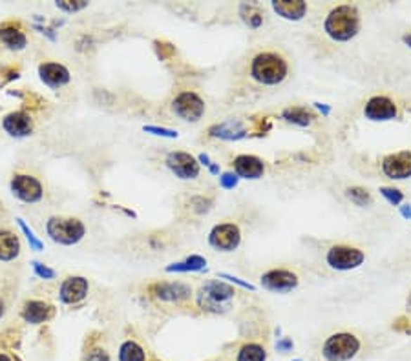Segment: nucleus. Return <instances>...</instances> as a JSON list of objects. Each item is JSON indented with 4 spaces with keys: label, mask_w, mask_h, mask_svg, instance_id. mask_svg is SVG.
Wrapping results in <instances>:
<instances>
[{
    "label": "nucleus",
    "mask_w": 411,
    "mask_h": 361,
    "mask_svg": "<svg viewBox=\"0 0 411 361\" xmlns=\"http://www.w3.org/2000/svg\"><path fill=\"white\" fill-rule=\"evenodd\" d=\"M249 74L254 83L261 86H278L289 75V64L285 57L276 51H261L252 57Z\"/></svg>",
    "instance_id": "nucleus-1"
},
{
    "label": "nucleus",
    "mask_w": 411,
    "mask_h": 361,
    "mask_svg": "<svg viewBox=\"0 0 411 361\" xmlns=\"http://www.w3.org/2000/svg\"><path fill=\"white\" fill-rule=\"evenodd\" d=\"M324 32L331 41L349 42L360 32V13L355 6H337L325 17Z\"/></svg>",
    "instance_id": "nucleus-2"
},
{
    "label": "nucleus",
    "mask_w": 411,
    "mask_h": 361,
    "mask_svg": "<svg viewBox=\"0 0 411 361\" xmlns=\"http://www.w3.org/2000/svg\"><path fill=\"white\" fill-rule=\"evenodd\" d=\"M234 296H236V290L233 285L223 279H212L197 290L196 303L203 312L225 314L230 308V301L234 299Z\"/></svg>",
    "instance_id": "nucleus-3"
},
{
    "label": "nucleus",
    "mask_w": 411,
    "mask_h": 361,
    "mask_svg": "<svg viewBox=\"0 0 411 361\" xmlns=\"http://www.w3.org/2000/svg\"><path fill=\"white\" fill-rule=\"evenodd\" d=\"M46 233L57 245L63 247H73L82 241L86 236V226L79 217H59L53 215L46 223Z\"/></svg>",
    "instance_id": "nucleus-4"
},
{
    "label": "nucleus",
    "mask_w": 411,
    "mask_h": 361,
    "mask_svg": "<svg viewBox=\"0 0 411 361\" xmlns=\"http://www.w3.org/2000/svg\"><path fill=\"white\" fill-rule=\"evenodd\" d=\"M362 348L360 338L353 332H334L327 336L322 345V357L325 361H351Z\"/></svg>",
    "instance_id": "nucleus-5"
},
{
    "label": "nucleus",
    "mask_w": 411,
    "mask_h": 361,
    "mask_svg": "<svg viewBox=\"0 0 411 361\" xmlns=\"http://www.w3.org/2000/svg\"><path fill=\"white\" fill-rule=\"evenodd\" d=\"M365 254L351 245H333L325 254V263L333 270L347 272L364 265Z\"/></svg>",
    "instance_id": "nucleus-6"
},
{
    "label": "nucleus",
    "mask_w": 411,
    "mask_h": 361,
    "mask_svg": "<svg viewBox=\"0 0 411 361\" xmlns=\"http://www.w3.org/2000/svg\"><path fill=\"white\" fill-rule=\"evenodd\" d=\"M11 193L17 197L18 201L27 203V205H35V203H41L42 197H44V186L35 175L30 174H15L11 177Z\"/></svg>",
    "instance_id": "nucleus-7"
},
{
    "label": "nucleus",
    "mask_w": 411,
    "mask_h": 361,
    "mask_svg": "<svg viewBox=\"0 0 411 361\" xmlns=\"http://www.w3.org/2000/svg\"><path fill=\"white\" fill-rule=\"evenodd\" d=\"M205 101L196 92H181L174 97L172 111L187 123H197L205 115Z\"/></svg>",
    "instance_id": "nucleus-8"
},
{
    "label": "nucleus",
    "mask_w": 411,
    "mask_h": 361,
    "mask_svg": "<svg viewBox=\"0 0 411 361\" xmlns=\"http://www.w3.org/2000/svg\"><path fill=\"white\" fill-rule=\"evenodd\" d=\"M261 288H265L267 292L274 294H287L292 292L294 288L300 285V278H298L292 270L287 268H270L260 278Z\"/></svg>",
    "instance_id": "nucleus-9"
},
{
    "label": "nucleus",
    "mask_w": 411,
    "mask_h": 361,
    "mask_svg": "<svg viewBox=\"0 0 411 361\" xmlns=\"http://www.w3.org/2000/svg\"><path fill=\"white\" fill-rule=\"evenodd\" d=\"M242 243V230L236 223H219L209 232V245L219 252H234Z\"/></svg>",
    "instance_id": "nucleus-10"
},
{
    "label": "nucleus",
    "mask_w": 411,
    "mask_h": 361,
    "mask_svg": "<svg viewBox=\"0 0 411 361\" xmlns=\"http://www.w3.org/2000/svg\"><path fill=\"white\" fill-rule=\"evenodd\" d=\"M148 292L157 301L183 303L192 297V287L181 281H157L148 287Z\"/></svg>",
    "instance_id": "nucleus-11"
},
{
    "label": "nucleus",
    "mask_w": 411,
    "mask_h": 361,
    "mask_svg": "<svg viewBox=\"0 0 411 361\" xmlns=\"http://www.w3.org/2000/svg\"><path fill=\"white\" fill-rule=\"evenodd\" d=\"M164 165L181 181H190V179H196L200 175V163H197L196 157L187 154V151H170L169 156L164 157Z\"/></svg>",
    "instance_id": "nucleus-12"
},
{
    "label": "nucleus",
    "mask_w": 411,
    "mask_h": 361,
    "mask_svg": "<svg viewBox=\"0 0 411 361\" xmlns=\"http://www.w3.org/2000/svg\"><path fill=\"white\" fill-rule=\"evenodd\" d=\"M364 117L373 123H386L398 117V106L386 95H373L364 104Z\"/></svg>",
    "instance_id": "nucleus-13"
},
{
    "label": "nucleus",
    "mask_w": 411,
    "mask_h": 361,
    "mask_svg": "<svg viewBox=\"0 0 411 361\" xmlns=\"http://www.w3.org/2000/svg\"><path fill=\"white\" fill-rule=\"evenodd\" d=\"M382 174L393 181H404L411 177V151L389 154L380 163Z\"/></svg>",
    "instance_id": "nucleus-14"
},
{
    "label": "nucleus",
    "mask_w": 411,
    "mask_h": 361,
    "mask_svg": "<svg viewBox=\"0 0 411 361\" xmlns=\"http://www.w3.org/2000/svg\"><path fill=\"white\" fill-rule=\"evenodd\" d=\"M2 128L9 137L22 139L32 135L33 130H35V123H33L32 115L27 114L26 110H17L9 111L8 115L2 117Z\"/></svg>",
    "instance_id": "nucleus-15"
},
{
    "label": "nucleus",
    "mask_w": 411,
    "mask_h": 361,
    "mask_svg": "<svg viewBox=\"0 0 411 361\" xmlns=\"http://www.w3.org/2000/svg\"><path fill=\"white\" fill-rule=\"evenodd\" d=\"M90 292V283L82 275H70L63 281L59 290V299L64 305H77L84 301Z\"/></svg>",
    "instance_id": "nucleus-16"
},
{
    "label": "nucleus",
    "mask_w": 411,
    "mask_h": 361,
    "mask_svg": "<svg viewBox=\"0 0 411 361\" xmlns=\"http://www.w3.org/2000/svg\"><path fill=\"white\" fill-rule=\"evenodd\" d=\"M39 79L51 90H59L70 83V69L60 62H42L39 64Z\"/></svg>",
    "instance_id": "nucleus-17"
},
{
    "label": "nucleus",
    "mask_w": 411,
    "mask_h": 361,
    "mask_svg": "<svg viewBox=\"0 0 411 361\" xmlns=\"http://www.w3.org/2000/svg\"><path fill=\"white\" fill-rule=\"evenodd\" d=\"M20 315L26 323H48L55 315V306L48 301H42V299H27L20 308Z\"/></svg>",
    "instance_id": "nucleus-18"
},
{
    "label": "nucleus",
    "mask_w": 411,
    "mask_h": 361,
    "mask_svg": "<svg viewBox=\"0 0 411 361\" xmlns=\"http://www.w3.org/2000/svg\"><path fill=\"white\" fill-rule=\"evenodd\" d=\"M0 42L11 51L24 50L27 46V35L22 24L18 20H6L0 24Z\"/></svg>",
    "instance_id": "nucleus-19"
},
{
    "label": "nucleus",
    "mask_w": 411,
    "mask_h": 361,
    "mask_svg": "<svg viewBox=\"0 0 411 361\" xmlns=\"http://www.w3.org/2000/svg\"><path fill=\"white\" fill-rule=\"evenodd\" d=\"M234 174L240 179H256L263 177L265 174V163L256 156H249V154H242V156L234 157Z\"/></svg>",
    "instance_id": "nucleus-20"
},
{
    "label": "nucleus",
    "mask_w": 411,
    "mask_h": 361,
    "mask_svg": "<svg viewBox=\"0 0 411 361\" xmlns=\"http://www.w3.org/2000/svg\"><path fill=\"white\" fill-rule=\"evenodd\" d=\"M273 10L274 13L280 15L282 19L298 22V20H301L306 17L307 4L306 2H301V0H274Z\"/></svg>",
    "instance_id": "nucleus-21"
},
{
    "label": "nucleus",
    "mask_w": 411,
    "mask_h": 361,
    "mask_svg": "<svg viewBox=\"0 0 411 361\" xmlns=\"http://www.w3.org/2000/svg\"><path fill=\"white\" fill-rule=\"evenodd\" d=\"M209 135L214 139H221V141H240L247 135V128L240 121H225L221 124H214L209 130Z\"/></svg>",
    "instance_id": "nucleus-22"
},
{
    "label": "nucleus",
    "mask_w": 411,
    "mask_h": 361,
    "mask_svg": "<svg viewBox=\"0 0 411 361\" xmlns=\"http://www.w3.org/2000/svg\"><path fill=\"white\" fill-rule=\"evenodd\" d=\"M282 119L300 128H307L316 121V114L311 111L307 106H287L282 110Z\"/></svg>",
    "instance_id": "nucleus-23"
},
{
    "label": "nucleus",
    "mask_w": 411,
    "mask_h": 361,
    "mask_svg": "<svg viewBox=\"0 0 411 361\" xmlns=\"http://www.w3.org/2000/svg\"><path fill=\"white\" fill-rule=\"evenodd\" d=\"M20 256V241L11 230L0 229V261L11 263Z\"/></svg>",
    "instance_id": "nucleus-24"
},
{
    "label": "nucleus",
    "mask_w": 411,
    "mask_h": 361,
    "mask_svg": "<svg viewBox=\"0 0 411 361\" xmlns=\"http://www.w3.org/2000/svg\"><path fill=\"white\" fill-rule=\"evenodd\" d=\"M207 268V259L200 254H192V256L185 257L183 261H178V263H172L164 268V272L169 274H188V272H201V270Z\"/></svg>",
    "instance_id": "nucleus-25"
},
{
    "label": "nucleus",
    "mask_w": 411,
    "mask_h": 361,
    "mask_svg": "<svg viewBox=\"0 0 411 361\" xmlns=\"http://www.w3.org/2000/svg\"><path fill=\"white\" fill-rule=\"evenodd\" d=\"M236 361H267V348L258 341H245L236 350Z\"/></svg>",
    "instance_id": "nucleus-26"
},
{
    "label": "nucleus",
    "mask_w": 411,
    "mask_h": 361,
    "mask_svg": "<svg viewBox=\"0 0 411 361\" xmlns=\"http://www.w3.org/2000/svg\"><path fill=\"white\" fill-rule=\"evenodd\" d=\"M119 361H148L146 356V350L133 339H126V341L121 343L117 354Z\"/></svg>",
    "instance_id": "nucleus-27"
},
{
    "label": "nucleus",
    "mask_w": 411,
    "mask_h": 361,
    "mask_svg": "<svg viewBox=\"0 0 411 361\" xmlns=\"http://www.w3.org/2000/svg\"><path fill=\"white\" fill-rule=\"evenodd\" d=\"M347 197L351 199V203H355L356 206H367L373 203V197H371L370 190H365L362 186H351L346 190Z\"/></svg>",
    "instance_id": "nucleus-28"
},
{
    "label": "nucleus",
    "mask_w": 411,
    "mask_h": 361,
    "mask_svg": "<svg viewBox=\"0 0 411 361\" xmlns=\"http://www.w3.org/2000/svg\"><path fill=\"white\" fill-rule=\"evenodd\" d=\"M17 224H18V229L22 230L24 236H26V239H27V243H30V248H32V250H35V252L44 250V243L37 238L35 232H33L30 226H27V223L22 219V217H17Z\"/></svg>",
    "instance_id": "nucleus-29"
},
{
    "label": "nucleus",
    "mask_w": 411,
    "mask_h": 361,
    "mask_svg": "<svg viewBox=\"0 0 411 361\" xmlns=\"http://www.w3.org/2000/svg\"><path fill=\"white\" fill-rule=\"evenodd\" d=\"M190 210L197 215H203L212 208L214 201H212V197H205V196H194L190 199Z\"/></svg>",
    "instance_id": "nucleus-30"
},
{
    "label": "nucleus",
    "mask_w": 411,
    "mask_h": 361,
    "mask_svg": "<svg viewBox=\"0 0 411 361\" xmlns=\"http://www.w3.org/2000/svg\"><path fill=\"white\" fill-rule=\"evenodd\" d=\"M379 192H380V196H382L391 206H400L402 201H404V193H402L398 188L380 186Z\"/></svg>",
    "instance_id": "nucleus-31"
},
{
    "label": "nucleus",
    "mask_w": 411,
    "mask_h": 361,
    "mask_svg": "<svg viewBox=\"0 0 411 361\" xmlns=\"http://www.w3.org/2000/svg\"><path fill=\"white\" fill-rule=\"evenodd\" d=\"M143 132L150 133V135H155V137H163V139H178L179 133L172 128H164V126H154V124H148V126H143Z\"/></svg>",
    "instance_id": "nucleus-32"
},
{
    "label": "nucleus",
    "mask_w": 411,
    "mask_h": 361,
    "mask_svg": "<svg viewBox=\"0 0 411 361\" xmlns=\"http://www.w3.org/2000/svg\"><path fill=\"white\" fill-rule=\"evenodd\" d=\"M154 48L159 60H169L176 55V46L167 41H154Z\"/></svg>",
    "instance_id": "nucleus-33"
},
{
    "label": "nucleus",
    "mask_w": 411,
    "mask_h": 361,
    "mask_svg": "<svg viewBox=\"0 0 411 361\" xmlns=\"http://www.w3.org/2000/svg\"><path fill=\"white\" fill-rule=\"evenodd\" d=\"M88 6L86 0H59L57 8L64 13H77V11L84 10Z\"/></svg>",
    "instance_id": "nucleus-34"
},
{
    "label": "nucleus",
    "mask_w": 411,
    "mask_h": 361,
    "mask_svg": "<svg viewBox=\"0 0 411 361\" xmlns=\"http://www.w3.org/2000/svg\"><path fill=\"white\" fill-rule=\"evenodd\" d=\"M32 268H33V272H35L37 278L46 279V281H50V279H55V275H57V272H55L53 268H50V266H46L44 263H41V261H32Z\"/></svg>",
    "instance_id": "nucleus-35"
},
{
    "label": "nucleus",
    "mask_w": 411,
    "mask_h": 361,
    "mask_svg": "<svg viewBox=\"0 0 411 361\" xmlns=\"http://www.w3.org/2000/svg\"><path fill=\"white\" fill-rule=\"evenodd\" d=\"M245 8L249 10V13L243 15V20L249 24V28L258 29L261 24H263V17H261V13H258V11H256V8H252V6L245 4Z\"/></svg>",
    "instance_id": "nucleus-36"
},
{
    "label": "nucleus",
    "mask_w": 411,
    "mask_h": 361,
    "mask_svg": "<svg viewBox=\"0 0 411 361\" xmlns=\"http://www.w3.org/2000/svg\"><path fill=\"white\" fill-rule=\"evenodd\" d=\"M393 330L404 336H411V318L410 315H398L397 320L393 321Z\"/></svg>",
    "instance_id": "nucleus-37"
},
{
    "label": "nucleus",
    "mask_w": 411,
    "mask_h": 361,
    "mask_svg": "<svg viewBox=\"0 0 411 361\" xmlns=\"http://www.w3.org/2000/svg\"><path fill=\"white\" fill-rule=\"evenodd\" d=\"M218 279H223V281H227V283H230V285H237V287L245 288V290H251V292H254L256 290V287L252 283L243 281V279L236 278V275H233V274H227V272H219Z\"/></svg>",
    "instance_id": "nucleus-38"
},
{
    "label": "nucleus",
    "mask_w": 411,
    "mask_h": 361,
    "mask_svg": "<svg viewBox=\"0 0 411 361\" xmlns=\"http://www.w3.org/2000/svg\"><path fill=\"white\" fill-rule=\"evenodd\" d=\"M240 183V177H237L234 172H223V174H219V186L223 188V190H234Z\"/></svg>",
    "instance_id": "nucleus-39"
},
{
    "label": "nucleus",
    "mask_w": 411,
    "mask_h": 361,
    "mask_svg": "<svg viewBox=\"0 0 411 361\" xmlns=\"http://www.w3.org/2000/svg\"><path fill=\"white\" fill-rule=\"evenodd\" d=\"M82 361H110V354L100 347H91L84 354Z\"/></svg>",
    "instance_id": "nucleus-40"
},
{
    "label": "nucleus",
    "mask_w": 411,
    "mask_h": 361,
    "mask_svg": "<svg viewBox=\"0 0 411 361\" xmlns=\"http://www.w3.org/2000/svg\"><path fill=\"white\" fill-rule=\"evenodd\" d=\"M276 350H278L280 354H289V352L294 350V341H292L291 338H280L278 341H276Z\"/></svg>",
    "instance_id": "nucleus-41"
},
{
    "label": "nucleus",
    "mask_w": 411,
    "mask_h": 361,
    "mask_svg": "<svg viewBox=\"0 0 411 361\" xmlns=\"http://www.w3.org/2000/svg\"><path fill=\"white\" fill-rule=\"evenodd\" d=\"M313 106H315L316 110H318L320 114L324 115V117H327V115H331V106L324 104V102H313Z\"/></svg>",
    "instance_id": "nucleus-42"
},
{
    "label": "nucleus",
    "mask_w": 411,
    "mask_h": 361,
    "mask_svg": "<svg viewBox=\"0 0 411 361\" xmlns=\"http://www.w3.org/2000/svg\"><path fill=\"white\" fill-rule=\"evenodd\" d=\"M35 29H39V32L42 33V35H48V37L51 39V41H55V39H57V35H55L53 33V29H50V28H44V26H35Z\"/></svg>",
    "instance_id": "nucleus-43"
},
{
    "label": "nucleus",
    "mask_w": 411,
    "mask_h": 361,
    "mask_svg": "<svg viewBox=\"0 0 411 361\" xmlns=\"http://www.w3.org/2000/svg\"><path fill=\"white\" fill-rule=\"evenodd\" d=\"M197 163H200V166L203 165V166H207V168L212 165V161H210V157L207 156V154H200V156H197Z\"/></svg>",
    "instance_id": "nucleus-44"
},
{
    "label": "nucleus",
    "mask_w": 411,
    "mask_h": 361,
    "mask_svg": "<svg viewBox=\"0 0 411 361\" xmlns=\"http://www.w3.org/2000/svg\"><path fill=\"white\" fill-rule=\"evenodd\" d=\"M209 172L212 175H219V172H221V168H219V165H216V163H212V165L209 166Z\"/></svg>",
    "instance_id": "nucleus-45"
},
{
    "label": "nucleus",
    "mask_w": 411,
    "mask_h": 361,
    "mask_svg": "<svg viewBox=\"0 0 411 361\" xmlns=\"http://www.w3.org/2000/svg\"><path fill=\"white\" fill-rule=\"evenodd\" d=\"M402 41H404V44H406V46L411 50V32H410V33H406V35H404V37H402Z\"/></svg>",
    "instance_id": "nucleus-46"
},
{
    "label": "nucleus",
    "mask_w": 411,
    "mask_h": 361,
    "mask_svg": "<svg viewBox=\"0 0 411 361\" xmlns=\"http://www.w3.org/2000/svg\"><path fill=\"white\" fill-rule=\"evenodd\" d=\"M0 361H15V360L9 356V354H6V352H0Z\"/></svg>",
    "instance_id": "nucleus-47"
},
{
    "label": "nucleus",
    "mask_w": 411,
    "mask_h": 361,
    "mask_svg": "<svg viewBox=\"0 0 411 361\" xmlns=\"http://www.w3.org/2000/svg\"><path fill=\"white\" fill-rule=\"evenodd\" d=\"M4 312H6V303H4V299L0 297V318L4 315Z\"/></svg>",
    "instance_id": "nucleus-48"
},
{
    "label": "nucleus",
    "mask_w": 411,
    "mask_h": 361,
    "mask_svg": "<svg viewBox=\"0 0 411 361\" xmlns=\"http://www.w3.org/2000/svg\"><path fill=\"white\" fill-rule=\"evenodd\" d=\"M407 305L411 306V292H410V297H407Z\"/></svg>",
    "instance_id": "nucleus-49"
},
{
    "label": "nucleus",
    "mask_w": 411,
    "mask_h": 361,
    "mask_svg": "<svg viewBox=\"0 0 411 361\" xmlns=\"http://www.w3.org/2000/svg\"><path fill=\"white\" fill-rule=\"evenodd\" d=\"M407 221H411V212H410V217H407Z\"/></svg>",
    "instance_id": "nucleus-50"
},
{
    "label": "nucleus",
    "mask_w": 411,
    "mask_h": 361,
    "mask_svg": "<svg viewBox=\"0 0 411 361\" xmlns=\"http://www.w3.org/2000/svg\"><path fill=\"white\" fill-rule=\"evenodd\" d=\"M292 361H301V360H292Z\"/></svg>",
    "instance_id": "nucleus-51"
},
{
    "label": "nucleus",
    "mask_w": 411,
    "mask_h": 361,
    "mask_svg": "<svg viewBox=\"0 0 411 361\" xmlns=\"http://www.w3.org/2000/svg\"><path fill=\"white\" fill-rule=\"evenodd\" d=\"M216 361H219V360H216Z\"/></svg>",
    "instance_id": "nucleus-52"
}]
</instances>
